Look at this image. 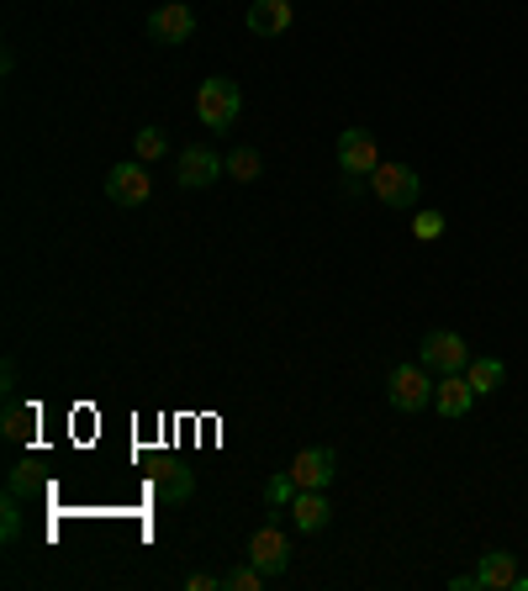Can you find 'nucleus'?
<instances>
[{
  "label": "nucleus",
  "mask_w": 528,
  "mask_h": 591,
  "mask_svg": "<svg viewBox=\"0 0 528 591\" xmlns=\"http://www.w3.org/2000/svg\"><path fill=\"white\" fill-rule=\"evenodd\" d=\"M449 591H481V587H475V576H455V581H449Z\"/></svg>",
  "instance_id": "nucleus-27"
},
{
  "label": "nucleus",
  "mask_w": 528,
  "mask_h": 591,
  "mask_svg": "<svg viewBox=\"0 0 528 591\" xmlns=\"http://www.w3.org/2000/svg\"><path fill=\"white\" fill-rule=\"evenodd\" d=\"M133 153H138L144 164H153V159H164V153H170V138H164L159 127H138V138H133Z\"/></svg>",
  "instance_id": "nucleus-19"
},
{
  "label": "nucleus",
  "mask_w": 528,
  "mask_h": 591,
  "mask_svg": "<svg viewBox=\"0 0 528 591\" xmlns=\"http://www.w3.org/2000/svg\"><path fill=\"white\" fill-rule=\"evenodd\" d=\"M217 175H228V159H217L211 148H185V153H180L175 179L185 185V190H206Z\"/></svg>",
  "instance_id": "nucleus-10"
},
{
  "label": "nucleus",
  "mask_w": 528,
  "mask_h": 591,
  "mask_svg": "<svg viewBox=\"0 0 528 591\" xmlns=\"http://www.w3.org/2000/svg\"><path fill=\"white\" fill-rule=\"evenodd\" d=\"M43 491V475L32 471V465H16L11 471V497H37Z\"/></svg>",
  "instance_id": "nucleus-22"
},
{
  "label": "nucleus",
  "mask_w": 528,
  "mask_h": 591,
  "mask_svg": "<svg viewBox=\"0 0 528 591\" xmlns=\"http://www.w3.org/2000/svg\"><path fill=\"white\" fill-rule=\"evenodd\" d=\"M470 407H475V391H470L466 375H439V385H434V413L460 422Z\"/></svg>",
  "instance_id": "nucleus-13"
},
{
  "label": "nucleus",
  "mask_w": 528,
  "mask_h": 591,
  "mask_svg": "<svg viewBox=\"0 0 528 591\" xmlns=\"http://www.w3.org/2000/svg\"><path fill=\"white\" fill-rule=\"evenodd\" d=\"M106 196H112L117 207H144L148 196H153V179H148L144 159H133V164H117V170L106 175Z\"/></svg>",
  "instance_id": "nucleus-8"
},
{
  "label": "nucleus",
  "mask_w": 528,
  "mask_h": 591,
  "mask_svg": "<svg viewBox=\"0 0 528 591\" xmlns=\"http://www.w3.org/2000/svg\"><path fill=\"white\" fill-rule=\"evenodd\" d=\"M148 37H153L159 48H180V43H191V37H196V11H191L185 0L159 5V11L148 16Z\"/></svg>",
  "instance_id": "nucleus-5"
},
{
  "label": "nucleus",
  "mask_w": 528,
  "mask_h": 591,
  "mask_svg": "<svg viewBox=\"0 0 528 591\" xmlns=\"http://www.w3.org/2000/svg\"><path fill=\"white\" fill-rule=\"evenodd\" d=\"M191 491H196L191 465H180V460H159V465H153V497H159V502H185Z\"/></svg>",
  "instance_id": "nucleus-14"
},
{
  "label": "nucleus",
  "mask_w": 528,
  "mask_h": 591,
  "mask_svg": "<svg viewBox=\"0 0 528 591\" xmlns=\"http://www.w3.org/2000/svg\"><path fill=\"white\" fill-rule=\"evenodd\" d=\"M238 112H243V90L233 85V80H206L202 90H196V117H202V127H211V132H228L238 121Z\"/></svg>",
  "instance_id": "nucleus-2"
},
{
  "label": "nucleus",
  "mask_w": 528,
  "mask_h": 591,
  "mask_svg": "<svg viewBox=\"0 0 528 591\" xmlns=\"http://www.w3.org/2000/svg\"><path fill=\"white\" fill-rule=\"evenodd\" d=\"M249 560L260 565L264 576H286V565H291V544H286V533L275 529V523L254 529V538H249Z\"/></svg>",
  "instance_id": "nucleus-9"
},
{
  "label": "nucleus",
  "mask_w": 528,
  "mask_h": 591,
  "mask_svg": "<svg viewBox=\"0 0 528 591\" xmlns=\"http://www.w3.org/2000/svg\"><path fill=\"white\" fill-rule=\"evenodd\" d=\"M333 475H338V460H333V449H301L291 460V480L301 486V491H328L333 486Z\"/></svg>",
  "instance_id": "nucleus-7"
},
{
  "label": "nucleus",
  "mask_w": 528,
  "mask_h": 591,
  "mask_svg": "<svg viewBox=\"0 0 528 591\" xmlns=\"http://www.w3.org/2000/svg\"><path fill=\"white\" fill-rule=\"evenodd\" d=\"M291 518H296V529H301V533H323L328 518H333V507H328L323 491H296Z\"/></svg>",
  "instance_id": "nucleus-15"
},
{
  "label": "nucleus",
  "mask_w": 528,
  "mask_h": 591,
  "mask_svg": "<svg viewBox=\"0 0 528 591\" xmlns=\"http://www.w3.org/2000/svg\"><path fill=\"white\" fill-rule=\"evenodd\" d=\"M32 433H37V413H32L27 402H5V439L11 443H32Z\"/></svg>",
  "instance_id": "nucleus-17"
},
{
  "label": "nucleus",
  "mask_w": 528,
  "mask_h": 591,
  "mask_svg": "<svg viewBox=\"0 0 528 591\" xmlns=\"http://www.w3.org/2000/svg\"><path fill=\"white\" fill-rule=\"evenodd\" d=\"M466 381H470V391H475V396H492V391H497L502 381H507V364H502V359H470L466 364Z\"/></svg>",
  "instance_id": "nucleus-16"
},
{
  "label": "nucleus",
  "mask_w": 528,
  "mask_h": 591,
  "mask_svg": "<svg viewBox=\"0 0 528 591\" xmlns=\"http://www.w3.org/2000/svg\"><path fill=\"white\" fill-rule=\"evenodd\" d=\"M338 170L344 175H376L381 170V148H376V138L370 132H359V127H349V132H338Z\"/></svg>",
  "instance_id": "nucleus-6"
},
{
  "label": "nucleus",
  "mask_w": 528,
  "mask_h": 591,
  "mask_svg": "<svg viewBox=\"0 0 528 591\" xmlns=\"http://www.w3.org/2000/svg\"><path fill=\"white\" fill-rule=\"evenodd\" d=\"M296 22L291 0H254L249 5V16H243V27L254 32V37H286Z\"/></svg>",
  "instance_id": "nucleus-11"
},
{
  "label": "nucleus",
  "mask_w": 528,
  "mask_h": 591,
  "mask_svg": "<svg viewBox=\"0 0 528 591\" xmlns=\"http://www.w3.org/2000/svg\"><path fill=\"white\" fill-rule=\"evenodd\" d=\"M228 175H233L238 185L260 179L264 175V170H260V148H233V153H228Z\"/></svg>",
  "instance_id": "nucleus-18"
},
{
  "label": "nucleus",
  "mask_w": 528,
  "mask_h": 591,
  "mask_svg": "<svg viewBox=\"0 0 528 591\" xmlns=\"http://www.w3.org/2000/svg\"><path fill=\"white\" fill-rule=\"evenodd\" d=\"M0 375H5L0 385H5V396H11V391H16V359H5V364H0Z\"/></svg>",
  "instance_id": "nucleus-26"
},
{
  "label": "nucleus",
  "mask_w": 528,
  "mask_h": 591,
  "mask_svg": "<svg viewBox=\"0 0 528 591\" xmlns=\"http://www.w3.org/2000/svg\"><path fill=\"white\" fill-rule=\"evenodd\" d=\"M222 581L217 576H206V570H196V576H185V591H217Z\"/></svg>",
  "instance_id": "nucleus-25"
},
{
  "label": "nucleus",
  "mask_w": 528,
  "mask_h": 591,
  "mask_svg": "<svg viewBox=\"0 0 528 591\" xmlns=\"http://www.w3.org/2000/svg\"><path fill=\"white\" fill-rule=\"evenodd\" d=\"M470 576H475V587L481 591H513V581H518V560H513V549H486Z\"/></svg>",
  "instance_id": "nucleus-12"
},
{
  "label": "nucleus",
  "mask_w": 528,
  "mask_h": 591,
  "mask_svg": "<svg viewBox=\"0 0 528 591\" xmlns=\"http://www.w3.org/2000/svg\"><path fill=\"white\" fill-rule=\"evenodd\" d=\"M0 538H5V544H16V538H22V507H16V497H5V512H0Z\"/></svg>",
  "instance_id": "nucleus-23"
},
{
  "label": "nucleus",
  "mask_w": 528,
  "mask_h": 591,
  "mask_svg": "<svg viewBox=\"0 0 528 591\" xmlns=\"http://www.w3.org/2000/svg\"><path fill=\"white\" fill-rule=\"evenodd\" d=\"M434 370L428 364H397L391 375H386V402L397 407V413H423V407H434V385L428 381Z\"/></svg>",
  "instance_id": "nucleus-1"
},
{
  "label": "nucleus",
  "mask_w": 528,
  "mask_h": 591,
  "mask_svg": "<svg viewBox=\"0 0 528 591\" xmlns=\"http://www.w3.org/2000/svg\"><path fill=\"white\" fill-rule=\"evenodd\" d=\"M296 491H301V486L291 480V471H286V475H275V480L264 486V497H269V507H291V502H296Z\"/></svg>",
  "instance_id": "nucleus-21"
},
{
  "label": "nucleus",
  "mask_w": 528,
  "mask_h": 591,
  "mask_svg": "<svg viewBox=\"0 0 528 591\" xmlns=\"http://www.w3.org/2000/svg\"><path fill=\"white\" fill-rule=\"evenodd\" d=\"M412 233L423 237V243H434V237L444 233V217L439 211H417V217H412Z\"/></svg>",
  "instance_id": "nucleus-24"
},
{
  "label": "nucleus",
  "mask_w": 528,
  "mask_h": 591,
  "mask_svg": "<svg viewBox=\"0 0 528 591\" xmlns=\"http://www.w3.org/2000/svg\"><path fill=\"white\" fill-rule=\"evenodd\" d=\"M370 196L391 211H412L417 196H423V179L412 175V164H381V170L370 175Z\"/></svg>",
  "instance_id": "nucleus-3"
},
{
  "label": "nucleus",
  "mask_w": 528,
  "mask_h": 591,
  "mask_svg": "<svg viewBox=\"0 0 528 591\" xmlns=\"http://www.w3.org/2000/svg\"><path fill=\"white\" fill-rule=\"evenodd\" d=\"M264 581H269V576H264V570H260L254 560L238 565V570H228V576H222V587H228V591H260Z\"/></svg>",
  "instance_id": "nucleus-20"
},
{
  "label": "nucleus",
  "mask_w": 528,
  "mask_h": 591,
  "mask_svg": "<svg viewBox=\"0 0 528 591\" xmlns=\"http://www.w3.org/2000/svg\"><path fill=\"white\" fill-rule=\"evenodd\" d=\"M470 359H475L470 344L460 333H449V327H434V333L423 338V364H428L434 375H466Z\"/></svg>",
  "instance_id": "nucleus-4"
}]
</instances>
